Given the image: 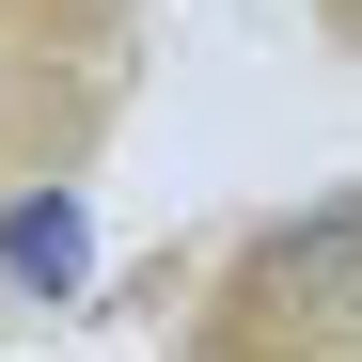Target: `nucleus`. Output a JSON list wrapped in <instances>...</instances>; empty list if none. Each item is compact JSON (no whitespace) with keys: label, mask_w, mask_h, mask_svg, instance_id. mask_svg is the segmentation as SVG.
I'll return each mask as SVG.
<instances>
[{"label":"nucleus","mask_w":362,"mask_h":362,"mask_svg":"<svg viewBox=\"0 0 362 362\" xmlns=\"http://www.w3.org/2000/svg\"><path fill=\"white\" fill-rule=\"evenodd\" d=\"M236 315H252V331H362V189L268 221L252 268H236Z\"/></svg>","instance_id":"nucleus-1"}]
</instances>
